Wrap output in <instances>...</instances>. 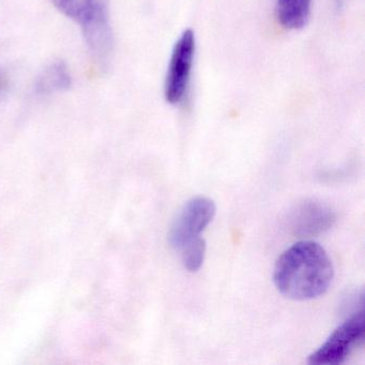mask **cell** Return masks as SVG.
<instances>
[{
  "mask_svg": "<svg viewBox=\"0 0 365 365\" xmlns=\"http://www.w3.org/2000/svg\"><path fill=\"white\" fill-rule=\"evenodd\" d=\"M53 5L78 23L93 54L106 57L113 46L108 0H52Z\"/></svg>",
  "mask_w": 365,
  "mask_h": 365,
  "instance_id": "7a4b0ae2",
  "label": "cell"
},
{
  "mask_svg": "<svg viewBox=\"0 0 365 365\" xmlns=\"http://www.w3.org/2000/svg\"><path fill=\"white\" fill-rule=\"evenodd\" d=\"M6 85H7V81H6L5 76L0 73V91L5 88Z\"/></svg>",
  "mask_w": 365,
  "mask_h": 365,
  "instance_id": "8fae6325",
  "label": "cell"
},
{
  "mask_svg": "<svg viewBox=\"0 0 365 365\" xmlns=\"http://www.w3.org/2000/svg\"><path fill=\"white\" fill-rule=\"evenodd\" d=\"M334 277L326 250L314 241H299L282 253L273 271L275 287L294 300H311L324 294Z\"/></svg>",
  "mask_w": 365,
  "mask_h": 365,
  "instance_id": "6da1fadb",
  "label": "cell"
},
{
  "mask_svg": "<svg viewBox=\"0 0 365 365\" xmlns=\"http://www.w3.org/2000/svg\"><path fill=\"white\" fill-rule=\"evenodd\" d=\"M335 219V212L328 205L319 200H307L292 209L288 225L294 236L313 237L330 230Z\"/></svg>",
  "mask_w": 365,
  "mask_h": 365,
  "instance_id": "8992f818",
  "label": "cell"
},
{
  "mask_svg": "<svg viewBox=\"0 0 365 365\" xmlns=\"http://www.w3.org/2000/svg\"><path fill=\"white\" fill-rule=\"evenodd\" d=\"M217 207L210 198H192L181 209L170 227L168 240L176 249H181L193 239L200 237L205 228L211 223Z\"/></svg>",
  "mask_w": 365,
  "mask_h": 365,
  "instance_id": "5b68a950",
  "label": "cell"
},
{
  "mask_svg": "<svg viewBox=\"0 0 365 365\" xmlns=\"http://www.w3.org/2000/svg\"><path fill=\"white\" fill-rule=\"evenodd\" d=\"M71 76L63 61L51 63L40 76L37 82V93L41 95L63 91L71 86Z\"/></svg>",
  "mask_w": 365,
  "mask_h": 365,
  "instance_id": "ba28073f",
  "label": "cell"
},
{
  "mask_svg": "<svg viewBox=\"0 0 365 365\" xmlns=\"http://www.w3.org/2000/svg\"><path fill=\"white\" fill-rule=\"evenodd\" d=\"M312 0H277L275 14L279 24L289 31H298L307 25L311 16Z\"/></svg>",
  "mask_w": 365,
  "mask_h": 365,
  "instance_id": "52a82bcc",
  "label": "cell"
},
{
  "mask_svg": "<svg viewBox=\"0 0 365 365\" xmlns=\"http://www.w3.org/2000/svg\"><path fill=\"white\" fill-rule=\"evenodd\" d=\"M333 4H334L335 10L337 12L341 11L345 7L346 0H333Z\"/></svg>",
  "mask_w": 365,
  "mask_h": 365,
  "instance_id": "30bf717a",
  "label": "cell"
},
{
  "mask_svg": "<svg viewBox=\"0 0 365 365\" xmlns=\"http://www.w3.org/2000/svg\"><path fill=\"white\" fill-rule=\"evenodd\" d=\"M182 250V262L187 270L196 272L204 264L206 254V242L204 239L197 237L181 247Z\"/></svg>",
  "mask_w": 365,
  "mask_h": 365,
  "instance_id": "9c48e42d",
  "label": "cell"
},
{
  "mask_svg": "<svg viewBox=\"0 0 365 365\" xmlns=\"http://www.w3.org/2000/svg\"><path fill=\"white\" fill-rule=\"evenodd\" d=\"M195 52V35L193 31L187 29L181 34L173 48L164 83V97L172 106H178L187 96Z\"/></svg>",
  "mask_w": 365,
  "mask_h": 365,
  "instance_id": "3957f363",
  "label": "cell"
},
{
  "mask_svg": "<svg viewBox=\"0 0 365 365\" xmlns=\"http://www.w3.org/2000/svg\"><path fill=\"white\" fill-rule=\"evenodd\" d=\"M364 311L361 309L339 324L307 362L312 365L341 364L364 339Z\"/></svg>",
  "mask_w": 365,
  "mask_h": 365,
  "instance_id": "277c9868",
  "label": "cell"
}]
</instances>
